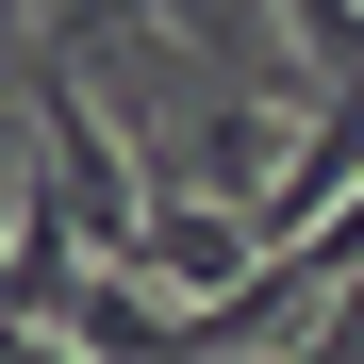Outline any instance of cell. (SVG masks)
<instances>
[{
	"instance_id": "obj_1",
	"label": "cell",
	"mask_w": 364,
	"mask_h": 364,
	"mask_svg": "<svg viewBox=\"0 0 364 364\" xmlns=\"http://www.w3.org/2000/svg\"><path fill=\"white\" fill-rule=\"evenodd\" d=\"M265 364H364V298H348L331 331H298V348H265Z\"/></svg>"
}]
</instances>
